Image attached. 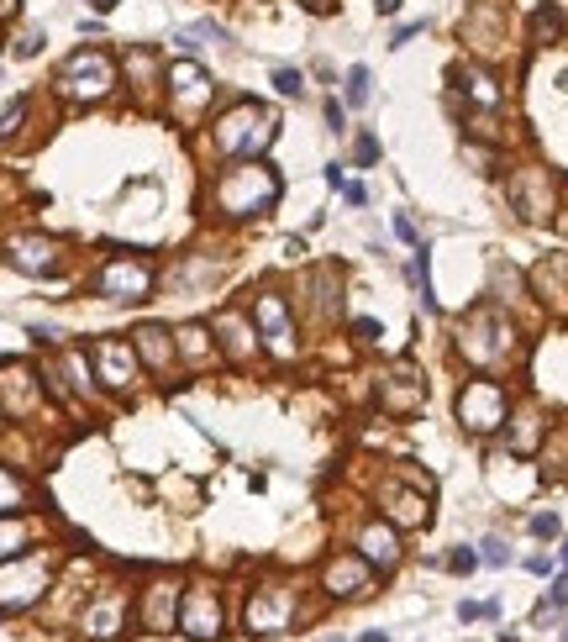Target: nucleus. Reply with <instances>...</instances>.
<instances>
[{"label":"nucleus","instance_id":"f257e3e1","mask_svg":"<svg viewBox=\"0 0 568 642\" xmlns=\"http://www.w3.org/2000/svg\"><path fill=\"white\" fill-rule=\"evenodd\" d=\"M284 190L279 169H269L263 158H231V169H221L216 179V211L231 216V221H252V216L273 211V200Z\"/></svg>","mask_w":568,"mask_h":642},{"label":"nucleus","instance_id":"f03ea898","mask_svg":"<svg viewBox=\"0 0 568 642\" xmlns=\"http://www.w3.org/2000/svg\"><path fill=\"white\" fill-rule=\"evenodd\" d=\"M210 137L227 158H263V148L273 143V111L258 106V101H237L216 116Z\"/></svg>","mask_w":568,"mask_h":642},{"label":"nucleus","instance_id":"7ed1b4c3","mask_svg":"<svg viewBox=\"0 0 568 642\" xmlns=\"http://www.w3.org/2000/svg\"><path fill=\"white\" fill-rule=\"evenodd\" d=\"M53 85H59V95L69 106H95V101H105L116 90V59L105 48H74L59 64Z\"/></svg>","mask_w":568,"mask_h":642},{"label":"nucleus","instance_id":"20e7f679","mask_svg":"<svg viewBox=\"0 0 568 642\" xmlns=\"http://www.w3.org/2000/svg\"><path fill=\"white\" fill-rule=\"evenodd\" d=\"M95 295L116 300V305H137V300L153 295V263L137 253H111L95 269Z\"/></svg>","mask_w":568,"mask_h":642},{"label":"nucleus","instance_id":"39448f33","mask_svg":"<svg viewBox=\"0 0 568 642\" xmlns=\"http://www.w3.org/2000/svg\"><path fill=\"white\" fill-rule=\"evenodd\" d=\"M48 579H53V563L48 553H16L11 563H0V611H27V605H38L42 590H48Z\"/></svg>","mask_w":568,"mask_h":642},{"label":"nucleus","instance_id":"423d86ee","mask_svg":"<svg viewBox=\"0 0 568 642\" xmlns=\"http://www.w3.org/2000/svg\"><path fill=\"white\" fill-rule=\"evenodd\" d=\"M516 348V337H510V326H505L489 305H479L474 316L463 321V332H458V353L468 358V364H479V369H489V364H500L505 353Z\"/></svg>","mask_w":568,"mask_h":642},{"label":"nucleus","instance_id":"0eeeda50","mask_svg":"<svg viewBox=\"0 0 568 642\" xmlns=\"http://www.w3.org/2000/svg\"><path fill=\"white\" fill-rule=\"evenodd\" d=\"M179 632L189 642H216L227 632V611H221L216 584H189L185 595H179Z\"/></svg>","mask_w":568,"mask_h":642},{"label":"nucleus","instance_id":"6e6552de","mask_svg":"<svg viewBox=\"0 0 568 642\" xmlns=\"http://www.w3.org/2000/svg\"><path fill=\"white\" fill-rule=\"evenodd\" d=\"M252 321H258V343L269 348L273 358H295V316H290V300L279 290H258Z\"/></svg>","mask_w":568,"mask_h":642},{"label":"nucleus","instance_id":"1a4fd4ad","mask_svg":"<svg viewBox=\"0 0 568 642\" xmlns=\"http://www.w3.org/2000/svg\"><path fill=\"white\" fill-rule=\"evenodd\" d=\"M84 358L95 364V380L111 395H126V390L137 385V348L126 343V337H101V343H90Z\"/></svg>","mask_w":568,"mask_h":642},{"label":"nucleus","instance_id":"9d476101","mask_svg":"<svg viewBox=\"0 0 568 642\" xmlns=\"http://www.w3.org/2000/svg\"><path fill=\"white\" fill-rule=\"evenodd\" d=\"M458 422L468 432H500L505 427V390L495 380H468L458 395Z\"/></svg>","mask_w":568,"mask_h":642},{"label":"nucleus","instance_id":"9b49d317","mask_svg":"<svg viewBox=\"0 0 568 642\" xmlns=\"http://www.w3.org/2000/svg\"><path fill=\"white\" fill-rule=\"evenodd\" d=\"M295 616V590H284V584H258L248 595V611H242V621H248L252 637H273V632H284Z\"/></svg>","mask_w":568,"mask_h":642},{"label":"nucleus","instance_id":"f8f14e48","mask_svg":"<svg viewBox=\"0 0 568 642\" xmlns=\"http://www.w3.org/2000/svg\"><path fill=\"white\" fill-rule=\"evenodd\" d=\"M59 253L63 242L48 232H16L11 242H5V258H11V269H21V274L32 279H48L53 269H59Z\"/></svg>","mask_w":568,"mask_h":642},{"label":"nucleus","instance_id":"ddd939ff","mask_svg":"<svg viewBox=\"0 0 568 642\" xmlns=\"http://www.w3.org/2000/svg\"><path fill=\"white\" fill-rule=\"evenodd\" d=\"M164 85H168V101H174V111L179 116H195V111L210 101V69L206 64H195V59H179V64L164 74Z\"/></svg>","mask_w":568,"mask_h":642},{"label":"nucleus","instance_id":"4468645a","mask_svg":"<svg viewBox=\"0 0 568 642\" xmlns=\"http://www.w3.org/2000/svg\"><path fill=\"white\" fill-rule=\"evenodd\" d=\"M321 590L337 600H348V595H369L374 590V563L363 553H337L327 569H321Z\"/></svg>","mask_w":568,"mask_h":642},{"label":"nucleus","instance_id":"2eb2a0df","mask_svg":"<svg viewBox=\"0 0 568 642\" xmlns=\"http://www.w3.org/2000/svg\"><path fill=\"white\" fill-rule=\"evenodd\" d=\"M179 579H153L143 590V605H137V621H143L147 632H168V626H179Z\"/></svg>","mask_w":568,"mask_h":642},{"label":"nucleus","instance_id":"dca6fc26","mask_svg":"<svg viewBox=\"0 0 568 642\" xmlns=\"http://www.w3.org/2000/svg\"><path fill=\"white\" fill-rule=\"evenodd\" d=\"M132 348H137V364L158 369V374H168V369L179 364V348H174V332H168V326H153V321L132 332Z\"/></svg>","mask_w":568,"mask_h":642},{"label":"nucleus","instance_id":"f3484780","mask_svg":"<svg viewBox=\"0 0 568 642\" xmlns=\"http://www.w3.org/2000/svg\"><path fill=\"white\" fill-rule=\"evenodd\" d=\"M421 395H426V390H421V374L416 369H405V364H395L384 380H379V406L384 411H405V406L416 411Z\"/></svg>","mask_w":568,"mask_h":642},{"label":"nucleus","instance_id":"a211bd4d","mask_svg":"<svg viewBox=\"0 0 568 642\" xmlns=\"http://www.w3.org/2000/svg\"><path fill=\"white\" fill-rule=\"evenodd\" d=\"M510 200H516V211H521L526 221H547V211H552V190H547V174H542V169L521 174V179L510 185Z\"/></svg>","mask_w":568,"mask_h":642},{"label":"nucleus","instance_id":"6ab92c4d","mask_svg":"<svg viewBox=\"0 0 568 642\" xmlns=\"http://www.w3.org/2000/svg\"><path fill=\"white\" fill-rule=\"evenodd\" d=\"M358 553L369 558L374 569H395L400 558V537L390 521H363V532H358Z\"/></svg>","mask_w":568,"mask_h":642},{"label":"nucleus","instance_id":"aec40b11","mask_svg":"<svg viewBox=\"0 0 568 642\" xmlns=\"http://www.w3.org/2000/svg\"><path fill=\"white\" fill-rule=\"evenodd\" d=\"M216 332H221V353L227 358H237V364H248L252 353H258V343H252V326L242 311H221L216 316Z\"/></svg>","mask_w":568,"mask_h":642},{"label":"nucleus","instance_id":"412c9836","mask_svg":"<svg viewBox=\"0 0 568 642\" xmlns=\"http://www.w3.org/2000/svg\"><path fill=\"white\" fill-rule=\"evenodd\" d=\"M122 621H126V600L122 595H101L90 611H84V637H122Z\"/></svg>","mask_w":568,"mask_h":642},{"label":"nucleus","instance_id":"4be33fe9","mask_svg":"<svg viewBox=\"0 0 568 642\" xmlns=\"http://www.w3.org/2000/svg\"><path fill=\"white\" fill-rule=\"evenodd\" d=\"M453 80L463 85V95H468V101H479V106H500V85H495L484 69H458Z\"/></svg>","mask_w":568,"mask_h":642},{"label":"nucleus","instance_id":"5701e85b","mask_svg":"<svg viewBox=\"0 0 568 642\" xmlns=\"http://www.w3.org/2000/svg\"><path fill=\"white\" fill-rule=\"evenodd\" d=\"M174 43L185 48V53H195V48H221V43H227V27H216V22L179 27V32H174Z\"/></svg>","mask_w":568,"mask_h":642},{"label":"nucleus","instance_id":"b1692460","mask_svg":"<svg viewBox=\"0 0 568 642\" xmlns=\"http://www.w3.org/2000/svg\"><path fill=\"white\" fill-rule=\"evenodd\" d=\"M384 506H390V521H405V527H421L426 521V500L405 490H384Z\"/></svg>","mask_w":568,"mask_h":642},{"label":"nucleus","instance_id":"393cba45","mask_svg":"<svg viewBox=\"0 0 568 642\" xmlns=\"http://www.w3.org/2000/svg\"><path fill=\"white\" fill-rule=\"evenodd\" d=\"M27 542H32V527L16 521V516H0V563H11L16 553H27Z\"/></svg>","mask_w":568,"mask_h":642},{"label":"nucleus","instance_id":"a878e982","mask_svg":"<svg viewBox=\"0 0 568 642\" xmlns=\"http://www.w3.org/2000/svg\"><path fill=\"white\" fill-rule=\"evenodd\" d=\"M174 348H179V358H189V364H206L210 358V332L206 326H179V332H174Z\"/></svg>","mask_w":568,"mask_h":642},{"label":"nucleus","instance_id":"bb28decb","mask_svg":"<svg viewBox=\"0 0 568 642\" xmlns=\"http://www.w3.org/2000/svg\"><path fill=\"white\" fill-rule=\"evenodd\" d=\"M342 85H348V106H353V111H363L369 101H374V74H369L363 64L348 69V74H342Z\"/></svg>","mask_w":568,"mask_h":642},{"label":"nucleus","instance_id":"cd10ccee","mask_svg":"<svg viewBox=\"0 0 568 642\" xmlns=\"http://www.w3.org/2000/svg\"><path fill=\"white\" fill-rule=\"evenodd\" d=\"M126 74H132V90H153V80H158V59H153L147 48H132V53H126Z\"/></svg>","mask_w":568,"mask_h":642},{"label":"nucleus","instance_id":"c85d7f7f","mask_svg":"<svg viewBox=\"0 0 568 642\" xmlns=\"http://www.w3.org/2000/svg\"><path fill=\"white\" fill-rule=\"evenodd\" d=\"M558 32H563V11H558V5H537L531 37H537V43H558Z\"/></svg>","mask_w":568,"mask_h":642},{"label":"nucleus","instance_id":"c756f323","mask_svg":"<svg viewBox=\"0 0 568 642\" xmlns=\"http://www.w3.org/2000/svg\"><path fill=\"white\" fill-rule=\"evenodd\" d=\"M21 506H27V485H21L16 474L5 469V464H0V516L21 511Z\"/></svg>","mask_w":568,"mask_h":642},{"label":"nucleus","instance_id":"7c9ffc66","mask_svg":"<svg viewBox=\"0 0 568 642\" xmlns=\"http://www.w3.org/2000/svg\"><path fill=\"white\" fill-rule=\"evenodd\" d=\"M11 380H21V364H5V369H0V390H11ZM32 406H38V390H27V395H21V385H16V401H11V416H27Z\"/></svg>","mask_w":568,"mask_h":642},{"label":"nucleus","instance_id":"2f4dec72","mask_svg":"<svg viewBox=\"0 0 568 642\" xmlns=\"http://www.w3.org/2000/svg\"><path fill=\"white\" fill-rule=\"evenodd\" d=\"M63 374L74 380V390H80V395H95V380L84 374V353H63Z\"/></svg>","mask_w":568,"mask_h":642},{"label":"nucleus","instance_id":"473e14b6","mask_svg":"<svg viewBox=\"0 0 568 642\" xmlns=\"http://www.w3.org/2000/svg\"><path fill=\"white\" fill-rule=\"evenodd\" d=\"M353 164H358V169H374V164H379V137H374V132H358Z\"/></svg>","mask_w":568,"mask_h":642},{"label":"nucleus","instance_id":"72a5a7b5","mask_svg":"<svg viewBox=\"0 0 568 642\" xmlns=\"http://www.w3.org/2000/svg\"><path fill=\"white\" fill-rule=\"evenodd\" d=\"M273 90H279L284 101H300V90H305V80H300V69H273Z\"/></svg>","mask_w":568,"mask_h":642},{"label":"nucleus","instance_id":"f704fd0d","mask_svg":"<svg viewBox=\"0 0 568 642\" xmlns=\"http://www.w3.org/2000/svg\"><path fill=\"white\" fill-rule=\"evenodd\" d=\"M479 563H489V569H505V563H510V548H505L500 537H489V542H479Z\"/></svg>","mask_w":568,"mask_h":642},{"label":"nucleus","instance_id":"c9c22d12","mask_svg":"<svg viewBox=\"0 0 568 642\" xmlns=\"http://www.w3.org/2000/svg\"><path fill=\"white\" fill-rule=\"evenodd\" d=\"M21 116H27V95H16V101H11V106L0 111V137H11V132L21 127Z\"/></svg>","mask_w":568,"mask_h":642},{"label":"nucleus","instance_id":"e433bc0d","mask_svg":"<svg viewBox=\"0 0 568 642\" xmlns=\"http://www.w3.org/2000/svg\"><path fill=\"white\" fill-rule=\"evenodd\" d=\"M353 337H358V343H363V348H374L379 337H384V326H379L374 316H358V321H353Z\"/></svg>","mask_w":568,"mask_h":642},{"label":"nucleus","instance_id":"4c0bfd02","mask_svg":"<svg viewBox=\"0 0 568 642\" xmlns=\"http://www.w3.org/2000/svg\"><path fill=\"white\" fill-rule=\"evenodd\" d=\"M42 43H48V37H42V27H27V32H21V43H16V59H38Z\"/></svg>","mask_w":568,"mask_h":642},{"label":"nucleus","instance_id":"58836bf2","mask_svg":"<svg viewBox=\"0 0 568 642\" xmlns=\"http://www.w3.org/2000/svg\"><path fill=\"white\" fill-rule=\"evenodd\" d=\"M447 569H453V574H474V569H479V553H474V548H458V553L447 558Z\"/></svg>","mask_w":568,"mask_h":642},{"label":"nucleus","instance_id":"ea45409f","mask_svg":"<svg viewBox=\"0 0 568 642\" xmlns=\"http://www.w3.org/2000/svg\"><path fill=\"white\" fill-rule=\"evenodd\" d=\"M395 237H400V242H411V248H421V232H416V221H411V216H405V211L395 216Z\"/></svg>","mask_w":568,"mask_h":642},{"label":"nucleus","instance_id":"a19ab883","mask_svg":"<svg viewBox=\"0 0 568 642\" xmlns=\"http://www.w3.org/2000/svg\"><path fill=\"white\" fill-rule=\"evenodd\" d=\"M426 32V22H405V27H395V37H390V48H405L411 37H421Z\"/></svg>","mask_w":568,"mask_h":642},{"label":"nucleus","instance_id":"79ce46f5","mask_svg":"<svg viewBox=\"0 0 568 642\" xmlns=\"http://www.w3.org/2000/svg\"><path fill=\"white\" fill-rule=\"evenodd\" d=\"M531 532H537V537H558V516H552V511L531 516Z\"/></svg>","mask_w":568,"mask_h":642},{"label":"nucleus","instance_id":"37998d69","mask_svg":"<svg viewBox=\"0 0 568 642\" xmlns=\"http://www.w3.org/2000/svg\"><path fill=\"white\" fill-rule=\"evenodd\" d=\"M27 337L42 343V348H59V332H53V326H27Z\"/></svg>","mask_w":568,"mask_h":642},{"label":"nucleus","instance_id":"c03bdc74","mask_svg":"<svg viewBox=\"0 0 568 642\" xmlns=\"http://www.w3.org/2000/svg\"><path fill=\"white\" fill-rule=\"evenodd\" d=\"M342 195H348V206H369V185H342Z\"/></svg>","mask_w":568,"mask_h":642},{"label":"nucleus","instance_id":"a18cd8bd","mask_svg":"<svg viewBox=\"0 0 568 642\" xmlns=\"http://www.w3.org/2000/svg\"><path fill=\"white\" fill-rule=\"evenodd\" d=\"M526 569H531V574H552V558L537 553V558H526Z\"/></svg>","mask_w":568,"mask_h":642},{"label":"nucleus","instance_id":"49530a36","mask_svg":"<svg viewBox=\"0 0 568 642\" xmlns=\"http://www.w3.org/2000/svg\"><path fill=\"white\" fill-rule=\"evenodd\" d=\"M327 132H342V106H337V101L327 106Z\"/></svg>","mask_w":568,"mask_h":642},{"label":"nucleus","instance_id":"de8ad7c7","mask_svg":"<svg viewBox=\"0 0 568 642\" xmlns=\"http://www.w3.org/2000/svg\"><path fill=\"white\" fill-rule=\"evenodd\" d=\"M458 616H463V621H479V616H484V605H474V600H463V605H458Z\"/></svg>","mask_w":568,"mask_h":642},{"label":"nucleus","instance_id":"09e8293b","mask_svg":"<svg viewBox=\"0 0 568 642\" xmlns=\"http://www.w3.org/2000/svg\"><path fill=\"white\" fill-rule=\"evenodd\" d=\"M90 5H95V11H101V16H105V11H116L122 0H90Z\"/></svg>","mask_w":568,"mask_h":642},{"label":"nucleus","instance_id":"8fccbe9b","mask_svg":"<svg viewBox=\"0 0 568 642\" xmlns=\"http://www.w3.org/2000/svg\"><path fill=\"white\" fill-rule=\"evenodd\" d=\"M358 642H390V632H363Z\"/></svg>","mask_w":568,"mask_h":642},{"label":"nucleus","instance_id":"3c124183","mask_svg":"<svg viewBox=\"0 0 568 642\" xmlns=\"http://www.w3.org/2000/svg\"><path fill=\"white\" fill-rule=\"evenodd\" d=\"M379 11H384V16H395V11H400V0H379Z\"/></svg>","mask_w":568,"mask_h":642},{"label":"nucleus","instance_id":"603ef678","mask_svg":"<svg viewBox=\"0 0 568 642\" xmlns=\"http://www.w3.org/2000/svg\"><path fill=\"white\" fill-rule=\"evenodd\" d=\"M16 11V0H0V16H11Z\"/></svg>","mask_w":568,"mask_h":642},{"label":"nucleus","instance_id":"864d4df0","mask_svg":"<svg viewBox=\"0 0 568 642\" xmlns=\"http://www.w3.org/2000/svg\"><path fill=\"white\" fill-rule=\"evenodd\" d=\"M558 558H563V563H568V542H563V548H558Z\"/></svg>","mask_w":568,"mask_h":642},{"label":"nucleus","instance_id":"5fc2aeb1","mask_svg":"<svg viewBox=\"0 0 568 642\" xmlns=\"http://www.w3.org/2000/svg\"><path fill=\"white\" fill-rule=\"evenodd\" d=\"M327 642H337V637H327Z\"/></svg>","mask_w":568,"mask_h":642}]
</instances>
